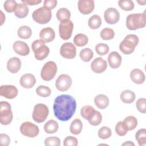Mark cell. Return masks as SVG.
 Masks as SVG:
<instances>
[{"label": "cell", "instance_id": "816d5d0a", "mask_svg": "<svg viewBox=\"0 0 146 146\" xmlns=\"http://www.w3.org/2000/svg\"><path fill=\"white\" fill-rule=\"evenodd\" d=\"M1 25H2L4 21H5V16L4 15L3 12L1 11Z\"/></svg>", "mask_w": 146, "mask_h": 146}, {"label": "cell", "instance_id": "484cf974", "mask_svg": "<svg viewBox=\"0 0 146 146\" xmlns=\"http://www.w3.org/2000/svg\"><path fill=\"white\" fill-rule=\"evenodd\" d=\"M44 131L48 134H52L56 132L59 128V125L56 121L50 120L44 125Z\"/></svg>", "mask_w": 146, "mask_h": 146}, {"label": "cell", "instance_id": "7a4b0ae2", "mask_svg": "<svg viewBox=\"0 0 146 146\" xmlns=\"http://www.w3.org/2000/svg\"><path fill=\"white\" fill-rule=\"evenodd\" d=\"M126 26L129 30L144 28L146 25L145 11L143 13L131 14L127 17Z\"/></svg>", "mask_w": 146, "mask_h": 146}, {"label": "cell", "instance_id": "d6986e66", "mask_svg": "<svg viewBox=\"0 0 146 146\" xmlns=\"http://www.w3.org/2000/svg\"><path fill=\"white\" fill-rule=\"evenodd\" d=\"M107 60L110 67L115 69L120 66L122 58L121 55L117 52L112 51L108 55Z\"/></svg>", "mask_w": 146, "mask_h": 146}, {"label": "cell", "instance_id": "836d02e7", "mask_svg": "<svg viewBox=\"0 0 146 146\" xmlns=\"http://www.w3.org/2000/svg\"><path fill=\"white\" fill-rule=\"evenodd\" d=\"M79 56L80 59L85 62H90L94 56V52L90 48H85L82 49L80 53Z\"/></svg>", "mask_w": 146, "mask_h": 146}, {"label": "cell", "instance_id": "ffe728a7", "mask_svg": "<svg viewBox=\"0 0 146 146\" xmlns=\"http://www.w3.org/2000/svg\"><path fill=\"white\" fill-rule=\"evenodd\" d=\"M19 82L23 88H31L36 83V79L31 74H25L21 77Z\"/></svg>", "mask_w": 146, "mask_h": 146}, {"label": "cell", "instance_id": "44dd1931", "mask_svg": "<svg viewBox=\"0 0 146 146\" xmlns=\"http://www.w3.org/2000/svg\"><path fill=\"white\" fill-rule=\"evenodd\" d=\"M130 78L133 83L140 84L144 82L145 76L143 71L138 68H135L130 72Z\"/></svg>", "mask_w": 146, "mask_h": 146}, {"label": "cell", "instance_id": "8fae6325", "mask_svg": "<svg viewBox=\"0 0 146 146\" xmlns=\"http://www.w3.org/2000/svg\"><path fill=\"white\" fill-rule=\"evenodd\" d=\"M72 83V81L70 76L67 74H61L56 80L55 86L58 91L64 92L70 88Z\"/></svg>", "mask_w": 146, "mask_h": 146}, {"label": "cell", "instance_id": "7dc6e473", "mask_svg": "<svg viewBox=\"0 0 146 146\" xmlns=\"http://www.w3.org/2000/svg\"><path fill=\"white\" fill-rule=\"evenodd\" d=\"M10 144V137L5 133L0 135V145L1 146H7Z\"/></svg>", "mask_w": 146, "mask_h": 146}, {"label": "cell", "instance_id": "52a82bcc", "mask_svg": "<svg viewBox=\"0 0 146 146\" xmlns=\"http://www.w3.org/2000/svg\"><path fill=\"white\" fill-rule=\"evenodd\" d=\"M49 113L48 108L43 103H38L35 105L33 112V120L38 123L44 122Z\"/></svg>", "mask_w": 146, "mask_h": 146}, {"label": "cell", "instance_id": "ba28073f", "mask_svg": "<svg viewBox=\"0 0 146 146\" xmlns=\"http://www.w3.org/2000/svg\"><path fill=\"white\" fill-rule=\"evenodd\" d=\"M57 66L53 61L46 62L43 66L40 76L42 79L44 81H50L52 80L57 72Z\"/></svg>", "mask_w": 146, "mask_h": 146}, {"label": "cell", "instance_id": "c3c4849f", "mask_svg": "<svg viewBox=\"0 0 146 146\" xmlns=\"http://www.w3.org/2000/svg\"><path fill=\"white\" fill-rule=\"evenodd\" d=\"M57 3L56 0H45L43 2V6L51 10L56 6Z\"/></svg>", "mask_w": 146, "mask_h": 146}, {"label": "cell", "instance_id": "83f0119b", "mask_svg": "<svg viewBox=\"0 0 146 146\" xmlns=\"http://www.w3.org/2000/svg\"><path fill=\"white\" fill-rule=\"evenodd\" d=\"M17 34L20 38L27 39L30 38L31 36L32 30L30 27L27 26H22L18 29Z\"/></svg>", "mask_w": 146, "mask_h": 146}, {"label": "cell", "instance_id": "5b68a950", "mask_svg": "<svg viewBox=\"0 0 146 146\" xmlns=\"http://www.w3.org/2000/svg\"><path fill=\"white\" fill-rule=\"evenodd\" d=\"M33 20L39 24H46L52 17L51 11L46 7H40L34 10L32 14Z\"/></svg>", "mask_w": 146, "mask_h": 146}, {"label": "cell", "instance_id": "681fc988", "mask_svg": "<svg viewBox=\"0 0 146 146\" xmlns=\"http://www.w3.org/2000/svg\"><path fill=\"white\" fill-rule=\"evenodd\" d=\"M22 3L27 5H37L42 2V0H22Z\"/></svg>", "mask_w": 146, "mask_h": 146}, {"label": "cell", "instance_id": "9a60e30c", "mask_svg": "<svg viewBox=\"0 0 146 146\" xmlns=\"http://www.w3.org/2000/svg\"><path fill=\"white\" fill-rule=\"evenodd\" d=\"M79 11L84 15L92 13L95 8V2L93 0H79L78 3Z\"/></svg>", "mask_w": 146, "mask_h": 146}, {"label": "cell", "instance_id": "e575fe53", "mask_svg": "<svg viewBox=\"0 0 146 146\" xmlns=\"http://www.w3.org/2000/svg\"><path fill=\"white\" fill-rule=\"evenodd\" d=\"M95 111V109L91 106H83L80 110V114L82 117H83L84 119L88 120L92 114L94 113Z\"/></svg>", "mask_w": 146, "mask_h": 146}, {"label": "cell", "instance_id": "1f68e13d", "mask_svg": "<svg viewBox=\"0 0 146 146\" xmlns=\"http://www.w3.org/2000/svg\"><path fill=\"white\" fill-rule=\"evenodd\" d=\"M88 38L87 36L84 34H78L74 38V44L78 47H83L86 45L88 43Z\"/></svg>", "mask_w": 146, "mask_h": 146}, {"label": "cell", "instance_id": "f1b7e54d", "mask_svg": "<svg viewBox=\"0 0 146 146\" xmlns=\"http://www.w3.org/2000/svg\"><path fill=\"white\" fill-rule=\"evenodd\" d=\"M56 16L57 19L62 22L66 20H70L71 17V13L67 9L63 7L59 9L57 11Z\"/></svg>", "mask_w": 146, "mask_h": 146}, {"label": "cell", "instance_id": "e0dca14e", "mask_svg": "<svg viewBox=\"0 0 146 146\" xmlns=\"http://www.w3.org/2000/svg\"><path fill=\"white\" fill-rule=\"evenodd\" d=\"M14 51L18 55L26 56L30 52V48L27 44L23 41H15L13 46Z\"/></svg>", "mask_w": 146, "mask_h": 146}, {"label": "cell", "instance_id": "f5cc1de1", "mask_svg": "<svg viewBox=\"0 0 146 146\" xmlns=\"http://www.w3.org/2000/svg\"><path fill=\"white\" fill-rule=\"evenodd\" d=\"M137 2H138L140 5H145V3L146 2L145 1H137Z\"/></svg>", "mask_w": 146, "mask_h": 146}, {"label": "cell", "instance_id": "277c9868", "mask_svg": "<svg viewBox=\"0 0 146 146\" xmlns=\"http://www.w3.org/2000/svg\"><path fill=\"white\" fill-rule=\"evenodd\" d=\"M31 47L34 52V56L36 60H42L46 58L49 53L50 49L41 39L34 40L31 44Z\"/></svg>", "mask_w": 146, "mask_h": 146}, {"label": "cell", "instance_id": "f6af8a7d", "mask_svg": "<svg viewBox=\"0 0 146 146\" xmlns=\"http://www.w3.org/2000/svg\"><path fill=\"white\" fill-rule=\"evenodd\" d=\"M136 107L138 111L142 113H145L146 112V99L145 98H141L139 99L136 103Z\"/></svg>", "mask_w": 146, "mask_h": 146}, {"label": "cell", "instance_id": "f35d334b", "mask_svg": "<svg viewBox=\"0 0 146 146\" xmlns=\"http://www.w3.org/2000/svg\"><path fill=\"white\" fill-rule=\"evenodd\" d=\"M36 93L39 96L47 98L51 95V90L47 86H39L36 89Z\"/></svg>", "mask_w": 146, "mask_h": 146}, {"label": "cell", "instance_id": "ac0fdd59", "mask_svg": "<svg viewBox=\"0 0 146 146\" xmlns=\"http://www.w3.org/2000/svg\"><path fill=\"white\" fill-rule=\"evenodd\" d=\"M55 37L54 30L50 27H45L42 29L39 33L40 39L44 43H49L52 42Z\"/></svg>", "mask_w": 146, "mask_h": 146}, {"label": "cell", "instance_id": "7c38bea8", "mask_svg": "<svg viewBox=\"0 0 146 146\" xmlns=\"http://www.w3.org/2000/svg\"><path fill=\"white\" fill-rule=\"evenodd\" d=\"M60 54L66 59H73L76 56V49L74 44L71 42L64 43L60 47Z\"/></svg>", "mask_w": 146, "mask_h": 146}, {"label": "cell", "instance_id": "74e56055", "mask_svg": "<svg viewBox=\"0 0 146 146\" xmlns=\"http://www.w3.org/2000/svg\"><path fill=\"white\" fill-rule=\"evenodd\" d=\"M119 7L124 11H131L134 9V3L131 0H121L118 2Z\"/></svg>", "mask_w": 146, "mask_h": 146}, {"label": "cell", "instance_id": "b9f144b4", "mask_svg": "<svg viewBox=\"0 0 146 146\" xmlns=\"http://www.w3.org/2000/svg\"><path fill=\"white\" fill-rule=\"evenodd\" d=\"M128 131L123 121H120L116 124L115 126V132L117 135L123 136L127 134Z\"/></svg>", "mask_w": 146, "mask_h": 146}, {"label": "cell", "instance_id": "60d3db41", "mask_svg": "<svg viewBox=\"0 0 146 146\" xmlns=\"http://www.w3.org/2000/svg\"><path fill=\"white\" fill-rule=\"evenodd\" d=\"M96 52L99 55H104L108 54L109 51V47L107 44L100 43L96 45L95 47Z\"/></svg>", "mask_w": 146, "mask_h": 146}, {"label": "cell", "instance_id": "603a6c76", "mask_svg": "<svg viewBox=\"0 0 146 146\" xmlns=\"http://www.w3.org/2000/svg\"><path fill=\"white\" fill-rule=\"evenodd\" d=\"M109 99L104 94H99L94 98V103L96 107L100 109H105L109 105Z\"/></svg>", "mask_w": 146, "mask_h": 146}, {"label": "cell", "instance_id": "d590c367", "mask_svg": "<svg viewBox=\"0 0 146 146\" xmlns=\"http://www.w3.org/2000/svg\"><path fill=\"white\" fill-rule=\"evenodd\" d=\"M89 123L93 126L99 125L102 121V116L100 112L95 110L91 117L88 120Z\"/></svg>", "mask_w": 146, "mask_h": 146}, {"label": "cell", "instance_id": "3957f363", "mask_svg": "<svg viewBox=\"0 0 146 146\" xmlns=\"http://www.w3.org/2000/svg\"><path fill=\"white\" fill-rule=\"evenodd\" d=\"M139 38L136 35H127L119 44V49L121 52L128 55L132 54L139 43Z\"/></svg>", "mask_w": 146, "mask_h": 146}, {"label": "cell", "instance_id": "7402d4cb", "mask_svg": "<svg viewBox=\"0 0 146 146\" xmlns=\"http://www.w3.org/2000/svg\"><path fill=\"white\" fill-rule=\"evenodd\" d=\"M21 61L17 57H13L10 58L7 62V68L11 73L15 74L21 68Z\"/></svg>", "mask_w": 146, "mask_h": 146}, {"label": "cell", "instance_id": "5bb4252c", "mask_svg": "<svg viewBox=\"0 0 146 146\" xmlns=\"http://www.w3.org/2000/svg\"><path fill=\"white\" fill-rule=\"evenodd\" d=\"M18 93L17 88L13 85H2L0 87V95L9 99L15 98Z\"/></svg>", "mask_w": 146, "mask_h": 146}, {"label": "cell", "instance_id": "ee69618b", "mask_svg": "<svg viewBox=\"0 0 146 146\" xmlns=\"http://www.w3.org/2000/svg\"><path fill=\"white\" fill-rule=\"evenodd\" d=\"M17 3L14 0H7L4 2L3 7L7 13L14 12Z\"/></svg>", "mask_w": 146, "mask_h": 146}, {"label": "cell", "instance_id": "8d00e7d4", "mask_svg": "<svg viewBox=\"0 0 146 146\" xmlns=\"http://www.w3.org/2000/svg\"><path fill=\"white\" fill-rule=\"evenodd\" d=\"M100 37L105 40H108L112 39L115 36V32L114 31L108 27H106L103 29L100 33Z\"/></svg>", "mask_w": 146, "mask_h": 146}, {"label": "cell", "instance_id": "f546056e", "mask_svg": "<svg viewBox=\"0 0 146 146\" xmlns=\"http://www.w3.org/2000/svg\"><path fill=\"white\" fill-rule=\"evenodd\" d=\"M123 121L128 131H131L135 129L138 123L137 119L133 116H128L126 117Z\"/></svg>", "mask_w": 146, "mask_h": 146}, {"label": "cell", "instance_id": "4dcf8cb0", "mask_svg": "<svg viewBox=\"0 0 146 146\" xmlns=\"http://www.w3.org/2000/svg\"><path fill=\"white\" fill-rule=\"evenodd\" d=\"M88 26L92 29H97L102 25V19L99 15L95 14L91 16L88 21Z\"/></svg>", "mask_w": 146, "mask_h": 146}, {"label": "cell", "instance_id": "d6a6232c", "mask_svg": "<svg viewBox=\"0 0 146 146\" xmlns=\"http://www.w3.org/2000/svg\"><path fill=\"white\" fill-rule=\"evenodd\" d=\"M135 139L140 146L146 145V129L145 128L140 129L135 134Z\"/></svg>", "mask_w": 146, "mask_h": 146}, {"label": "cell", "instance_id": "6da1fadb", "mask_svg": "<svg viewBox=\"0 0 146 146\" xmlns=\"http://www.w3.org/2000/svg\"><path fill=\"white\" fill-rule=\"evenodd\" d=\"M76 102L70 95L57 96L54 102L53 110L55 116L59 120L66 121L70 120L75 112Z\"/></svg>", "mask_w": 146, "mask_h": 146}, {"label": "cell", "instance_id": "d4e9b609", "mask_svg": "<svg viewBox=\"0 0 146 146\" xmlns=\"http://www.w3.org/2000/svg\"><path fill=\"white\" fill-rule=\"evenodd\" d=\"M120 97L122 102L125 104H130L134 102L136 98V95L133 91L126 90L121 92Z\"/></svg>", "mask_w": 146, "mask_h": 146}, {"label": "cell", "instance_id": "2e32d148", "mask_svg": "<svg viewBox=\"0 0 146 146\" xmlns=\"http://www.w3.org/2000/svg\"><path fill=\"white\" fill-rule=\"evenodd\" d=\"M107 67V62L101 57L95 58L91 64L92 71L97 74L103 72Z\"/></svg>", "mask_w": 146, "mask_h": 146}, {"label": "cell", "instance_id": "7bdbcfd3", "mask_svg": "<svg viewBox=\"0 0 146 146\" xmlns=\"http://www.w3.org/2000/svg\"><path fill=\"white\" fill-rule=\"evenodd\" d=\"M44 143L46 146H59L60 145V140L56 136H50L44 140Z\"/></svg>", "mask_w": 146, "mask_h": 146}, {"label": "cell", "instance_id": "4fadbf2b", "mask_svg": "<svg viewBox=\"0 0 146 146\" xmlns=\"http://www.w3.org/2000/svg\"><path fill=\"white\" fill-rule=\"evenodd\" d=\"M104 18L108 24H115L119 21L120 14L116 9L110 7L104 11Z\"/></svg>", "mask_w": 146, "mask_h": 146}, {"label": "cell", "instance_id": "30bf717a", "mask_svg": "<svg viewBox=\"0 0 146 146\" xmlns=\"http://www.w3.org/2000/svg\"><path fill=\"white\" fill-rule=\"evenodd\" d=\"M74 29V24L70 20H66L60 23L59 33L60 38L63 40H68L71 36Z\"/></svg>", "mask_w": 146, "mask_h": 146}, {"label": "cell", "instance_id": "bcb514c9", "mask_svg": "<svg viewBox=\"0 0 146 146\" xmlns=\"http://www.w3.org/2000/svg\"><path fill=\"white\" fill-rule=\"evenodd\" d=\"M78 144V139L72 136H67L63 141V145L64 146H76Z\"/></svg>", "mask_w": 146, "mask_h": 146}, {"label": "cell", "instance_id": "ab89813d", "mask_svg": "<svg viewBox=\"0 0 146 146\" xmlns=\"http://www.w3.org/2000/svg\"><path fill=\"white\" fill-rule=\"evenodd\" d=\"M98 134L99 138L102 139H107L111 136L112 131L109 127L103 126L99 129Z\"/></svg>", "mask_w": 146, "mask_h": 146}, {"label": "cell", "instance_id": "4316f807", "mask_svg": "<svg viewBox=\"0 0 146 146\" xmlns=\"http://www.w3.org/2000/svg\"><path fill=\"white\" fill-rule=\"evenodd\" d=\"M83 129V123L79 119L74 120L70 125V132L74 135H79L82 132Z\"/></svg>", "mask_w": 146, "mask_h": 146}, {"label": "cell", "instance_id": "f907efd6", "mask_svg": "<svg viewBox=\"0 0 146 146\" xmlns=\"http://www.w3.org/2000/svg\"><path fill=\"white\" fill-rule=\"evenodd\" d=\"M121 145H126V146H135V144L133 143H132L131 141H125V143H123Z\"/></svg>", "mask_w": 146, "mask_h": 146}, {"label": "cell", "instance_id": "cb8c5ba5", "mask_svg": "<svg viewBox=\"0 0 146 146\" xmlns=\"http://www.w3.org/2000/svg\"><path fill=\"white\" fill-rule=\"evenodd\" d=\"M29 11V10L27 5L23 3H21L17 4L14 11V14L18 18H23L28 15Z\"/></svg>", "mask_w": 146, "mask_h": 146}, {"label": "cell", "instance_id": "8992f818", "mask_svg": "<svg viewBox=\"0 0 146 146\" xmlns=\"http://www.w3.org/2000/svg\"><path fill=\"white\" fill-rule=\"evenodd\" d=\"M13 114L9 103L1 102L0 103V121L2 125H8L13 120Z\"/></svg>", "mask_w": 146, "mask_h": 146}, {"label": "cell", "instance_id": "9c48e42d", "mask_svg": "<svg viewBox=\"0 0 146 146\" xmlns=\"http://www.w3.org/2000/svg\"><path fill=\"white\" fill-rule=\"evenodd\" d=\"M20 132L25 136L35 137L38 135L39 129L35 124L30 121H25L21 125Z\"/></svg>", "mask_w": 146, "mask_h": 146}]
</instances>
